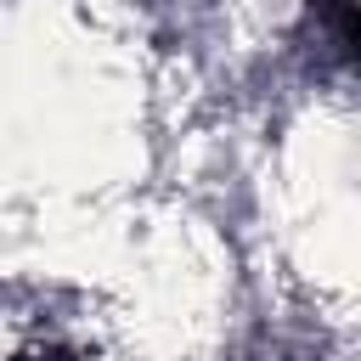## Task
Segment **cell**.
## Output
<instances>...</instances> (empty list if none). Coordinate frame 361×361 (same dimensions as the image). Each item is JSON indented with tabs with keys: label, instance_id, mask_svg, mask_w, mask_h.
Listing matches in <instances>:
<instances>
[{
	"label": "cell",
	"instance_id": "obj_1",
	"mask_svg": "<svg viewBox=\"0 0 361 361\" xmlns=\"http://www.w3.org/2000/svg\"><path fill=\"white\" fill-rule=\"evenodd\" d=\"M333 28L350 56H361V0H333Z\"/></svg>",
	"mask_w": 361,
	"mask_h": 361
}]
</instances>
